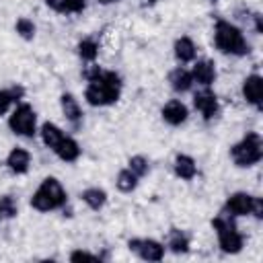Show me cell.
<instances>
[{"label": "cell", "instance_id": "7a4b0ae2", "mask_svg": "<svg viewBox=\"0 0 263 263\" xmlns=\"http://www.w3.org/2000/svg\"><path fill=\"white\" fill-rule=\"evenodd\" d=\"M214 47L232 58H245L251 53V43L247 41L242 29L226 18H216L214 23Z\"/></svg>", "mask_w": 263, "mask_h": 263}, {"label": "cell", "instance_id": "83f0119b", "mask_svg": "<svg viewBox=\"0 0 263 263\" xmlns=\"http://www.w3.org/2000/svg\"><path fill=\"white\" fill-rule=\"evenodd\" d=\"M127 168L134 171L140 179H144V177L150 173V160H148L144 154H134V156L127 160Z\"/></svg>", "mask_w": 263, "mask_h": 263}, {"label": "cell", "instance_id": "ba28073f", "mask_svg": "<svg viewBox=\"0 0 263 263\" xmlns=\"http://www.w3.org/2000/svg\"><path fill=\"white\" fill-rule=\"evenodd\" d=\"M193 109L201 115V119L214 121L220 115V101L216 97V92L212 90V86H199L193 92Z\"/></svg>", "mask_w": 263, "mask_h": 263}, {"label": "cell", "instance_id": "4fadbf2b", "mask_svg": "<svg viewBox=\"0 0 263 263\" xmlns=\"http://www.w3.org/2000/svg\"><path fill=\"white\" fill-rule=\"evenodd\" d=\"M191 76H193V84L197 86H212L216 82V64L208 58L203 60H193V68H191Z\"/></svg>", "mask_w": 263, "mask_h": 263}, {"label": "cell", "instance_id": "9c48e42d", "mask_svg": "<svg viewBox=\"0 0 263 263\" xmlns=\"http://www.w3.org/2000/svg\"><path fill=\"white\" fill-rule=\"evenodd\" d=\"M240 95H242V99H245L247 105H251L253 109L261 111V103H263V78H261L259 72H253V74H249L242 80Z\"/></svg>", "mask_w": 263, "mask_h": 263}, {"label": "cell", "instance_id": "484cf974", "mask_svg": "<svg viewBox=\"0 0 263 263\" xmlns=\"http://www.w3.org/2000/svg\"><path fill=\"white\" fill-rule=\"evenodd\" d=\"M18 216V201L12 195H0V224Z\"/></svg>", "mask_w": 263, "mask_h": 263}, {"label": "cell", "instance_id": "4dcf8cb0", "mask_svg": "<svg viewBox=\"0 0 263 263\" xmlns=\"http://www.w3.org/2000/svg\"><path fill=\"white\" fill-rule=\"evenodd\" d=\"M158 0H142V4H146V6H152V4H156Z\"/></svg>", "mask_w": 263, "mask_h": 263}, {"label": "cell", "instance_id": "ffe728a7", "mask_svg": "<svg viewBox=\"0 0 263 263\" xmlns=\"http://www.w3.org/2000/svg\"><path fill=\"white\" fill-rule=\"evenodd\" d=\"M80 199H82V203H84L88 210L101 212V210L107 205L109 195H107V191H105L103 187H86L84 191H80Z\"/></svg>", "mask_w": 263, "mask_h": 263}, {"label": "cell", "instance_id": "d4e9b609", "mask_svg": "<svg viewBox=\"0 0 263 263\" xmlns=\"http://www.w3.org/2000/svg\"><path fill=\"white\" fill-rule=\"evenodd\" d=\"M140 181H142V179H140L134 171H129L127 166H123V168L117 173V177H115V187H117V191H121V193H132V191L138 189Z\"/></svg>", "mask_w": 263, "mask_h": 263}, {"label": "cell", "instance_id": "1f68e13d", "mask_svg": "<svg viewBox=\"0 0 263 263\" xmlns=\"http://www.w3.org/2000/svg\"><path fill=\"white\" fill-rule=\"evenodd\" d=\"M97 2H101V4H113V2H119V0H97Z\"/></svg>", "mask_w": 263, "mask_h": 263}, {"label": "cell", "instance_id": "5b68a950", "mask_svg": "<svg viewBox=\"0 0 263 263\" xmlns=\"http://www.w3.org/2000/svg\"><path fill=\"white\" fill-rule=\"evenodd\" d=\"M212 228L216 232L218 238V247L222 253L226 255H238L245 247V234L238 230L236 226V218L224 214L220 210V214H216V218H212Z\"/></svg>", "mask_w": 263, "mask_h": 263}, {"label": "cell", "instance_id": "ac0fdd59", "mask_svg": "<svg viewBox=\"0 0 263 263\" xmlns=\"http://www.w3.org/2000/svg\"><path fill=\"white\" fill-rule=\"evenodd\" d=\"M173 173L181 181H193L197 177V162H195V158L189 156V154H183V152L175 154V158H173Z\"/></svg>", "mask_w": 263, "mask_h": 263}, {"label": "cell", "instance_id": "6da1fadb", "mask_svg": "<svg viewBox=\"0 0 263 263\" xmlns=\"http://www.w3.org/2000/svg\"><path fill=\"white\" fill-rule=\"evenodd\" d=\"M82 76L86 80L84 101L90 107H111L119 101L123 80L115 70H103L97 64H86Z\"/></svg>", "mask_w": 263, "mask_h": 263}, {"label": "cell", "instance_id": "2e32d148", "mask_svg": "<svg viewBox=\"0 0 263 263\" xmlns=\"http://www.w3.org/2000/svg\"><path fill=\"white\" fill-rule=\"evenodd\" d=\"M173 55H175V60H177L181 66L191 64V62L197 58V45H195V41H193L189 35L177 37L175 43H173Z\"/></svg>", "mask_w": 263, "mask_h": 263}, {"label": "cell", "instance_id": "5bb4252c", "mask_svg": "<svg viewBox=\"0 0 263 263\" xmlns=\"http://www.w3.org/2000/svg\"><path fill=\"white\" fill-rule=\"evenodd\" d=\"M166 80H168V86L173 88V92H177V95H185V92H189V90L193 88L191 70L185 68V66H181V64L168 72Z\"/></svg>", "mask_w": 263, "mask_h": 263}, {"label": "cell", "instance_id": "603a6c76", "mask_svg": "<svg viewBox=\"0 0 263 263\" xmlns=\"http://www.w3.org/2000/svg\"><path fill=\"white\" fill-rule=\"evenodd\" d=\"M39 138H41V142H43V146L45 148H49V150H53V146L66 136V132L58 125V123H53V121H45V123H41V127H39Z\"/></svg>", "mask_w": 263, "mask_h": 263}, {"label": "cell", "instance_id": "f546056e", "mask_svg": "<svg viewBox=\"0 0 263 263\" xmlns=\"http://www.w3.org/2000/svg\"><path fill=\"white\" fill-rule=\"evenodd\" d=\"M249 216H253L255 220H263V197H259V195H253V205H251V214Z\"/></svg>", "mask_w": 263, "mask_h": 263}, {"label": "cell", "instance_id": "52a82bcc", "mask_svg": "<svg viewBox=\"0 0 263 263\" xmlns=\"http://www.w3.org/2000/svg\"><path fill=\"white\" fill-rule=\"evenodd\" d=\"M127 249L129 253H134L138 259L148 261V263H156L164 259L166 247L164 242L156 240V238H148V236H138V238H129L127 240Z\"/></svg>", "mask_w": 263, "mask_h": 263}, {"label": "cell", "instance_id": "cb8c5ba5", "mask_svg": "<svg viewBox=\"0 0 263 263\" xmlns=\"http://www.w3.org/2000/svg\"><path fill=\"white\" fill-rule=\"evenodd\" d=\"M45 6L58 14H80L86 8V0H45Z\"/></svg>", "mask_w": 263, "mask_h": 263}, {"label": "cell", "instance_id": "30bf717a", "mask_svg": "<svg viewBox=\"0 0 263 263\" xmlns=\"http://www.w3.org/2000/svg\"><path fill=\"white\" fill-rule=\"evenodd\" d=\"M251 205H253V195L247 191H234L226 197L222 212L232 216V218H245L251 214Z\"/></svg>", "mask_w": 263, "mask_h": 263}, {"label": "cell", "instance_id": "4316f807", "mask_svg": "<svg viewBox=\"0 0 263 263\" xmlns=\"http://www.w3.org/2000/svg\"><path fill=\"white\" fill-rule=\"evenodd\" d=\"M14 31L25 41H33L35 35H37V27H35V23L29 16H18L16 23H14Z\"/></svg>", "mask_w": 263, "mask_h": 263}, {"label": "cell", "instance_id": "8992f818", "mask_svg": "<svg viewBox=\"0 0 263 263\" xmlns=\"http://www.w3.org/2000/svg\"><path fill=\"white\" fill-rule=\"evenodd\" d=\"M8 129L18 136V138H35L39 127H37V113L35 109L29 105V103H16L12 109H10V115H8Z\"/></svg>", "mask_w": 263, "mask_h": 263}, {"label": "cell", "instance_id": "7c38bea8", "mask_svg": "<svg viewBox=\"0 0 263 263\" xmlns=\"http://www.w3.org/2000/svg\"><path fill=\"white\" fill-rule=\"evenodd\" d=\"M60 109H62V115L66 117V121L78 129L84 121V113H82V107L78 103V99L72 95V92H62L60 95Z\"/></svg>", "mask_w": 263, "mask_h": 263}, {"label": "cell", "instance_id": "44dd1931", "mask_svg": "<svg viewBox=\"0 0 263 263\" xmlns=\"http://www.w3.org/2000/svg\"><path fill=\"white\" fill-rule=\"evenodd\" d=\"M76 53L84 64H95V60L99 58V39H97V35L82 37L76 45Z\"/></svg>", "mask_w": 263, "mask_h": 263}, {"label": "cell", "instance_id": "7402d4cb", "mask_svg": "<svg viewBox=\"0 0 263 263\" xmlns=\"http://www.w3.org/2000/svg\"><path fill=\"white\" fill-rule=\"evenodd\" d=\"M23 97H25V88L18 86V84L0 88V115L10 113V109H12L16 103H21Z\"/></svg>", "mask_w": 263, "mask_h": 263}, {"label": "cell", "instance_id": "e0dca14e", "mask_svg": "<svg viewBox=\"0 0 263 263\" xmlns=\"http://www.w3.org/2000/svg\"><path fill=\"white\" fill-rule=\"evenodd\" d=\"M60 160H64V162H76L78 158H80V154H82V148H80V144L70 136V134H66L55 146H53V150H51Z\"/></svg>", "mask_w": 263, "mask_h": 263}, {"label": "cell", "instance_id": "277c9868", "mask_svg": "<svg viewBox=\"0 0 263 263\" xmlns=\"http://www.w3.org/2000/svg\"><path fill=\"white\" fill-rule=\"evenodd\" d=\"M228 156L236 168H251L263 158V138L259 132H247L228 150Z\"/></svg>", "mask_w": 263, "mask_h": 263}, {"label": "cell", "instance_id": "8fae6325", "mask_svg": "<svg viewBox=\"0 0 263 263\" xmlns=\"http://www.w3.org/2000/svg\"><path fill=\"white\" fill-rule=\"evenodd\" d=\"M160 117H162V121H164L166 125L179 127V125H183V123L189 119V109H187V105H185L181 99H171V101H166V103L162 105Z\"/></svg>", "mask_w": 263, "mask_h": 263}, {"label": "cell", "instance_id": "d6986e66", "mask_svg": "<svg viewBox=\"0 0 263 263\" xmlns=\"http://www.w3.org/2000/svg\"><path fill=\"white\" fill-rule=\"evenodd\" d=\"M166 251H171L173 255H187L191 249V238L185 230L181 228H171L166 234V242H164Z\"/></svg>", "mask_w": 263, "mask_h": 263}, {"label": "cell", "instance_id": "3957f363", "mask_svg": "<svg viewBox=\"0 0 263 263\" xmlns=\"http://www.w3.org/2000/svg\"><path fill=\"white\" fill-rule=\"evenodd\" d=\"M66 203H68V191L64 189L58 177H45L29 199V205L39 214L62 210L66 208Z\"/></svg>", "mask_w": 263, "mask_h": 263}, {"label": "cell", "instance_id": "f1b7e54d", "mask_svg": "<svg viewBox=\"0 0 263 263\" xmlns=\"http://www.w3.org/2000/svg\"><path fill=\"white\" fill-rule=\"evenodd\" d=\"M68 259L74 261V263H76V261H101V255L90 253V251H84V249H74Z\"/></svg>", "mask_w": 263, "mask_h": 263}, {"label": "cell", "instance_id": "9a60e30c", "mask_svg": "<svg viewBox=\"0 0 263 263\" xmlns=\"http://www.w3.org/2000/svg\"><path fill=\"white\" fill-rule=\"evenodd\" d=\"M6 168L12 175H27L31 168V152L27 148L14 146L6 156Z\"/></svg>", "mask_w": 263, "mask_h": 263}]
</instances>
